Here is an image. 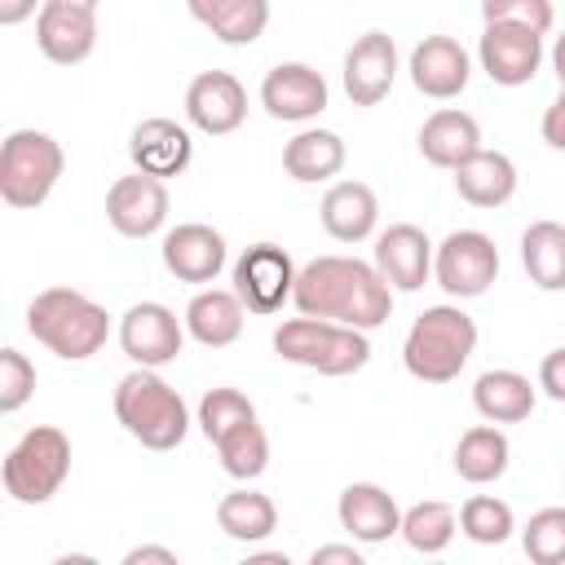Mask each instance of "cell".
Listing matches in <instances>:
<instances>
[{
	"label": "cell",
	"mask_w": 565,
	"mask_h": 565,
	"mask_svg": "<svg viewBox=\"0 0 565 565\" xmlns=\"http://www.w3.org/2000/svg\"><path fill=\"white\" fill-rule=\"evenodd\" d=\"M477 62L494 84L521 88L543 66V35L530 26H512V22H486L477 40Z\"/></svg>",
	"instance_id": "12"
},
{
	"label": "cell",
	"mask_w": 565,
	"mask_h": 565,
	"mask_svg": "<svg viewBox=\"0 0 565 565\" xmlns=\"http://www.w3.org/2000/svg\"><path fill=\"white\" fill-rule=\"evenodd\" d=\"M274 353L282 362L318 371V375H353L371 362V340L358 327L300 313V318H287L274 331Z\"/></svg>",
	"instance_id": "6"
},
{
	"label": "cell",
	"mask_w": 565,
	"mask_h": 565,
	"mask_svg": "<svg viewBox=\"0 0 565 565\" xmlns=\"http://www.w3.org/2000/svg\"><path fill=\"white\" fill-rule=\"evenodd\" d=\"M552 71L565 79V31L556 35V44H552Z\"/></svg>",
	"instance_id": "43"
},
{
	"label": "cell",
	"mask_w": 565,
	"mask_h": 565,
	"mask_svg": "<svg viewBox=\"0 0 565 565\" xmlns=\"http://www.w3.org/2000/svg\"><path fill=\"white\" fill-rule=\"evenodd\" d=\"M26 331L62 362H88L110 335V313L75 287H44L26 305Z\"/></svg>",
	"instance_id": "2"
},
{
	"label": "cell",
	"mask_w": 565,
	"mask_h": 565,
	"mask_svg": "<svg viewBox=\"0 0 565 565\" xmlns=\"http://www.w3.org/2000/svg\"><path fill=\"white\" fill-rule=\"evenodd\" d=\"M62 168H66V154L49 132L13 128L0 146V199L13 212L40 207L53 194V185L62 181Z\"/></svg>",
	"instance_id": "8"
},
{
	"label": "cell",
	"mask_w": 565,
	"mask_h": 565,
	"mask_svg": "<svg viewBox=\"0 0 565 565\" xmlns=\"http://www.w3.org/2000/svg\"><path fill=\"white\" fill-rule=\"evenodd\" d=\"M411 84L433 97V102H450L468 88V75H472V57L468 49L455 40V35H424L415 49H411Z\"/></svg>",
	"instance_id": "17"
},
{
	"label": "cell",
	"mask_w": 565,
	"mask_h": 565,
	"mask_svg": "<svg viewBox=\"0 0 565 565\" xmlns=\"http://www.w3.org/2000/svg\"><path fill=\"white\" fill-rule=\"evenodd\" d=\"M521 265L539 291H565V225L534 221L521 234Z\"/></svg>",
	"instance_id": "32"
},
{
	"label": "cell",
	"mask_w": 565,
	"mask_h": 565,
	"mask_svg": "<svg viewBox=\"0 0 565 565\" xmlns=\"http://www.w3.org/2000/svg\"><path fill=\"white\" fill-rule=\"evenodd\" d=\"M106 221L124 238H150V234H159L163 221H168V185L159 177H150V172L119 177L106 190Z\"/></svg>",
	"instance_id": "14"
},
{
	"label": "cell",
	"mask_w": 565,
	"mask_h": 565,
	"mask_svg": "<svg viewBox=\"0 0 565 565\" xmlns=\"http://www.w3.org/2000/svg\"><path fill=\"white\" fill-rule=\"evenodd\" d=\"M472 349H477V322L459 305H433L411 322L402 340V366L424 384H450L468 366Z\"/></svg>",
	"instance_id": "5"
},
{
	"label": "cell",
	"mask_w": 565,
	"mask_h": 565,
	"mask_svg": "<svg viewBox=\"0 0 565 565\" xmlns=\"http://www.w3.org/2000/svg\"><path fill=\"white\" fill-rule=\"evenodd\" d=\"M216 525H221L234 543H265V539L278 530V508H274L269 494L238 486V490L221 494V503H216Z\"/></svg>",
	"instance_id": "31"
},
{
	"label": "cell",
	"mask_w": 565,
	"mask_h": 565,
	"mask_svg": "<svg viewBox=\"0 0 565 565\" xmlns=\"http://www.w3.org/2000/svg\"><path fill=\"white\" fill-rule=\"evenodd\" d=\"M508 459H512V446H508L503 428L490 424V419L477 424V428H468V433L459 437V446H455V472H459L463 481H472V486L499 481V477L508 472Z\"/></svg>",
	"instance_id": "30"
},
{
	"label": "cell",
	"mask_w": 565,
	"mask_h": 565,
	"mask_svg": "<svg viewBox=\"0 0 565 565\" xmlns=\"http://www.w3.org/2000/svg\"><path fill=\"white\" fill-rule=\"evenodd\" d=\"M481 18L486 22H512V26H530L539 35L552 31V0H481Z\"/></svg>",
	"instance_id": "37"
},
{
	"label": "cell",
	"mask_w": 565,
	"mask_h": 565,
	"mask_svg": "<svg viewBox=\"0 0 565 565\" xmlns=\"http://www.w3.org/2000/svg\"><path fill=\"white\" fill-rule=\"evenodd\" d=\"M472 406L490 424H521L534 411V384L521 371H508V366L481 371L477 384H472Z\"/></svg>",
	"instance_id": "28"
},
{
	"label": "cell",
	"mask_w": 565,
	"mask_h": 565,
	"mask_svg": "<svg viewBox=\"0 0 565 565\" xmlns=\"http://www.w3.org/2000/svg\"><path fill=\"white\" fill-rule=\"evenodd\" d=\"M397 79V44L388 31H366L344 53V93L353 106H380Z\"/></svg>",
	"instance_id": "18"
},
{
	"label": "cell",
	"mask_w": 565,
	"mask_h": 565,
	"mask_svg": "<svg viewBox=\"0 0 565 565\" xmlns=\"http://www.w3.org/2000/svg\"><path fill=\"white\" fill-rule=\"evenodd\" d=\"M459 530H463L472 543H481V547H499V543L512 539L516 516H512V508H508L503 499H494V494H472V499L459 508Z\"/></svg>",
	"instance_id": "34"
},
{
	"label": "cell",
	"mask_w": 565,
	"mask_h": 565,
	"mask_svg": "<svg viewBox=\"0 0 565 565\" xmlns=\"http://www.w3.org/2000/svg\"><path fill=\"white\" fill-rule=\"evenodd\" d=\"M375 269L393 291H419L433 274V243L419 225L397 221L375 234Z\"/></svg>",
	"instance_id": "19"
},
{
	"label": "cell",
	"mask_w": 565,
	"mask_h": 565,
	"mask_svg": "<svg viewBox=\"0 0 565 565\" xmlns=\"http://www.w3.org/2000/svg\"><path fill=\"white\" fill-rule=\"evenodd\" d=\"M455 530H459V516H455V508L441 503V499H424V503H411V508L402 512V539H406V547L419 552V556H441V552L450 547Z\"/></svg>",
	"instance_id": "33"
},
{
	"label": "cell",
	"mask_w": 565,
	"mask_h": 565,
	"mask_svg": "<svg viewBox=\"0 0 565 565\" xmlns=\"http://www.w3.org/2000/svg\"><path fill=\"white\" fill-rule=\"evenodd\" d=\"M481 150V128L468 110H455V106H441L424 119L419 128V154L433 163V168H446L455 172L463 159H472Z\"/></svg>",
	"instance_id": "24"
},
{
	"label": "cell",
	"mask_w": 565,
	"mask_h": 565,
	"mask_svg": "<svg viewBox=\"0 0 565 565\" xmlns=\"http://www.w3.org/2000/svg\"><path fill=\"white\" fill-rule=\"evenodd\" d=\"M296 260L278 243H252L234 260V296L247 305V313H278L296 291Z\"/></svg>",
	"instance_id": "10"
},
{
	"label": "cell",
	"mask_w": 565,
	"mask_h": 565,
	"mask_svg": "<svg viewBox=\"0 0 565 565\" xmlns=\"http://www.w3.org/2000/svg\"><path fill=\"white\" fill-rule=\"evenodd\" d=\"M433 278L450 300L486 296L499 278V247L481 230H450L433 247Z\"/></svg>",
	"instance_id": "9"
},
{
	"label": "cell",
	"mask_w": 565,
	"mask_h": 565,
	"mask_svg": "<svg viewBox=\"0 0 565 565\" xmlns=\"http://www.w3.org/2000/svg\"><path fill=\"white\" fill-rule=\"evenodd\" d=\"M543 141L552 146V150H565V79H561V93H556V102L543 110Z\"/></svg>",
	"instance_id": "39"
},
{
	"label": "cell",
	"mask_w": 565,
	"mask_h": 565,
	"mask_svg": "<svg viewBox=\"0 0 565 565\" xmlns=\"http://www.w3.org/2000/svg\"><path fill=\"white\" fill-rule=\"evenodd\" d=\"M159 256H163V269H168L177 282L203 287V282H216V278H221L230 252H225L221 230H212V225H203V221H185V225H177V230L163 234Z\"/></svg>",
	"instance_id": "16"
},
{
	"label": "cell",
	"mask_w": 565,
	"mask_h": 565,
	"mask_svg": "<svg viewBox=\"0 0 565 565\" xmlns=\"http://www.w3.org/2000/svg\"><path fill=\"white\" fill-rule=\"evenodd\" d=\"M44 4H71V9H93V13H97L102 0H44Z\"/></svg>",
	"instance_id": "45"
},
{
	"label": "cell",
	"mask_w": 565,
	"mask_h": 565,
	"mask_svg": "<svg viewBox=\"0 0 565 565\" xmlns=\"http://www.w3.org/2000/svg\"><path fill=\"white\" fill-rule=\"evenodd\" d=\"M521 547L534 565H565V508H539L521 530Z\"/></svg>",
	"instance_id": "35"
},
{
	"label": "cell",
	"mask_w": 565,
	"mask_h": 565,
	"mask_svg": "<svg viewBox=\"0 0 565 565\" xmlns=\"http://www.w3.org/2000/svg\"><path fill=\"white\" fill-rule=\"evenodd\" d=\"M243 318H247V305L225 291V287H203L194 291V300L185 305V331L203 344V349H225L243 335Z\"/></svg>",
	"instance_id": "25"
},
{
	"label": "cell",
	"mask_w": 565,
	"mask_h": 565,
	"mask_svg": "<svg viewBox=\"0 0 565 565\" xmlns=\"http://www.w3.org/2000/svg\"><path fill=\"white\" fill-rule=\"evenodd\" d=\"M296 313L305 318H331L358 331H375L393 313V287L375 269V260L358 256H313L296 274L291 291Z\"/></svg>",
	"instance_id": "1"
},
{
	"label": "cell",
	"mask_w": 565,
	"mask_h": 565,
	"mask_svg": "<svg viewBox=\"0 0 565 565\" xmlns=\"http://www.w3.org/2000/svg\"><path fill=\"white\" fill-rule=\"evenodd\" d=\"M335 516H340V530H349V539H358V543H388L393 534H402V508L375 481L344 486Z\"/></svg>",
	"instance_id": "21"
},
{
	"label": "cell",
	"mask_w": 565,
	"mask_h": 565,
	"mask_svg": "<svg viewBox=\"0 0 565 565\" xmlns=\"http://www.w3.org/2000/svg\"><path fill=\"white\" fill-rule=\"evenodd\" d=\"M539 388L552 402H565V344L552 349V353H543V362H539Z\"/></svg>",
	"instance_id": "38"
},
{
	"label": "cell",
	"mask_w": 565,
	"mask_h": 565,
	"mask_svg": "<svg viewBox=\"0 0 565 565\" xmlns=\"http://www.w3.org/2000/svg\"><path fill=\"white\" fill-rule=\"evenodd\" d=\"M313 565H362V552L353 543H322L309 552Z\"/></svg>",
	"instance_id": "40"
},
{
	"label": "cell",
	"mask_w": 565,
	"mask_h": 565,
	"mask_svg": "<svg viewBox=\"0 0 565 565\" xmlns=\"http://www.w3.org/2000/svg\"><path fill=\"white\" fill-rule=\"evenodd\" d=\"M344 141H340V132H331V128H305V132H296L287 146H282V168H287V177L291 181H300V185H313V181H331L340 168H344Z\"/></svg>",
	"instance_id": "29"
},
{
	"label": "cell",
	"mask_w": 565,
	"mask_h": 565,
	"mask_svg": "<svg viewBox=\"0 0 565 565\" xmlns=\"http://www.w3.org/2000/svg\"><path fill=\"white\" fill-rule=\"evenodd\" d=\"M0 477H4L9 499L26 503V508L49 503V499L62 490V481L71 477V437H66L62 428H53V424L26 428V433L9 446Z\"/></svg>",
	"instance_id": "7"
},
{
	"label": "cell",
	"mask_w": 565,
	"mask_h": 565,
	"mask_svg": "<svg viewBox=\"0 0 565 565\" xmlns=\"http://www.w3.org/2000/svg\"><path fill=\"white\" fill-rule=\"evenodd\" d=\"M128 159L137 172H150V177H181L194 159V141H190V128H181L177 119H141L128 137Z\"/></svg>",
	"instance_id": "20"
},
{
	"label": "cell",
	"mask_w": 565,
	"mask_h": 565,
	"mask_svg": "<svg viewBox=\"0 0 565 565\" xmlns=\"http://www.w3.org/2000/svg\"><path fill=\"white\" fill-rule=\"evenodd\" d=\"M35 393V366L18 349H0V411L13 415L31 402Z\"/></svg>",
	"instance_id": "36"
},
{
	"label": "cell",
	"mask_w": 565,
	"mask_h": 565,
	"mask_svg": "<svg viewBox=\"0 0 565 565\" xmlns=\"http://www.w3.org/2000/svg\"><path fill=\"white\" fill-rule=\"evenodd\" d=\"M190 18L207 26L221 44H256L269 26V0H185Z\"/></svg>",
	"instance_id": "26"
},
{
	"label": "cell",
	"mask_w": 565,
	"mask_h": 565,
	"mask_svg": "<svg viewBox=\"0 0 565 565\" xmlns=\"http://www.w3.org/2000/svg\"><path fill=\"white\" fill-rule=\"evenodd\" d=\"M256 565H287V556L282 552H260V556H252Z\"/></svg>",
	"instance_id": "44"
},
{
	"label": "cell",
	"mask_w": 565,
	"mask_h": 565,
	"mask_svg": "<svg viewBox=\"0 0 565 565\" xmlns=\"http://www.w3.org/2000/svg\"><path fill=\"white\" fill-rule=\"evenodd\" d=\"M327 79L309 62H278L260 79V106L282 124H309L327 110Z\"/></svg>",
	"instance_id": "15"
},
{
	"label": "cell",
	"mask_w": 565,
	"mask_h": 565,
	"mask_svg": "<svg viewBox=\"0 0 565 565\" xmlns=\"http://www.w3.org/2000/svg\"><path fill=\"white\" fill-rule=\"evenodd\" d=\"M455 190L472 207H503L516 194V163L503 150H477L455 168Z\"/></svg>",
	"instance_id": "27"
},
{
	"label": "cell",
	"mask_w": 565,
	"mask_h": 565,
	"mask_svg": "<svg viewBox=\"0 0 565 565\" xmlns=\"http://www.w3.org/2000/svg\"><path fill=\"white\" fill-rule=\"evenodd\" d=\"M115 419L146 450H177L190 433V411L181 393L154 366H137L115 384Z\"/></svg>",
	"instance_id": "3"
},
{
	"label": "cell",
	"mask_w": 565,
	"mask_h": 565,
	"mask_svg": "<svg viewBox=\"0 0 565 565\" xmlns=\"http://www.w3.org/2000/svg\"><path fill=\"white\" fill-rule=\"evenodd\" d=\"M35 44L49 62L75 66L97 49V13L93 9H71V4H40Z\"/></svg>",
	"instance_id": "22"
},
{
	"label": "cell",
	"mask_w": 565,
	"mask_h": 565,
	"mask_svg": "<svg viewBox=\"0 0 565 565\" xmlns=\"http://www.w3.org/2000/svg\"><path fill=\"white\" fill-rule=\"evenodd\" d=\"M199 428L216 446L221 468L238 481H256L269 468V437L256 419V406L238 388H207L199 402Z\"/></svg>",
	"instance_id": "4"
},
{
	"label": "cell",
	"mask_w": 565,
	"mask_h": 565,
	"mask_svg": "<svg viewBox=\"0 0 565 565\" xmlns=\"http://www.w3.org/2000/svg\"><path fill=\"white\" fill-rule=\"evenodd\" d=\"M185 119L207 137H230L247 119V88L230 71H199L185 88Z\"/></svg>",
	"instance_id": "13"
},
{
	"label": "cell",
	"mask_w": 565,
	"mask_h": 565,
	"mask_svg": "<svg viewBox=\"0 0 565 565\" xmlns=\"http://www.w3.org/2000/svg\"><path fill=\"white\" fill-rule=\"evenodd\" d=\"M318 216H322V230L335 243H362L380 225V199H375V190L366 181H335L322 194Z\"/></svg>",
	"instance_id": "23"
},
{
	"label": "cell",
	"mask_w": 565,
	"mask_h": 565,
	"mask_svg": "<svg viewBox=\"0 0 565 565\" xmlns=\"http://www.w3.org/2000/svg\"><path fill=\"white\" fill-rule=\"evenodd\" d=\"M185 318H177L168 305L159 300H137L128 305V313L119 318V349L137 362V366H168L177 362L181 344H185Z\"/></svg>",
	"instance_id": "11"
},
{
	"label": "cell",
	"mask_w": 565,
	"mask_h": 565,
	"mask_svg": "<svg viewBox=\"0 0 565 565\" xmlns=\"http://www.w3.org/2000/svg\"><path fill=\"white\" fill-rule=\"evenodd\" d=\"M146 561H159V565H177V552H172V547H154V543H146V547H132V552L124 556V565H146Z\"/></svg>",
	"instance_id": "41"
},
{
	"label": "cell",
	"mask_w": 565,
	"mask_h": 565,
	"mask_svg": "<svg viewBox=\"0 0 565 565\" xmlns=\"http://www.w3.org/2000/svg\"><path fill=\"white\" fill-rule=\"evenodd\" d=\"M35 13V0H0V26H18Z\"/></svg>",
	"instance_id": "42"
}]
</instances>
